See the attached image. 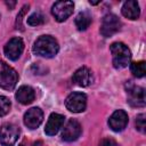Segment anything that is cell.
I'll return each mask as SVG.
<instances>
[{
	"label": "cell",
	"mask_w": 146,
	"mask_h": 146,
	"mask_svg": "<svg viewBox=\"0 0 146 146\" xmlns=\"http://www.w3.org/2000/svg\"><path fill=\"white\" fill-rule=\"evenodd\" d=\"M82 128L76 120H70L62 131V139L65 141H74L81 135Z\"/></svg>",
	"instance_id": "obj_10"
},
{
	"label": "cell",
	"mask_w": 146,
	"mask_h": 146,
	"mask_svg": "<svg viewBox=\"0 0 146 146\" xmlns=\"http://www.w3.org/2000/svg\"><path fill=\"white\" fill-rule=\"evenodd\" d=\"M74 3L72 1H57L51 7V14L57 22L66 21L73 13Z\"/></svg>",
	"instance_id": "obj_8"
},
{
	"label": "cell",
	"mask_w": 146,
	"mask_h": 146,
	"mask_svg": "<svg viewBox=\"0 0 146 146\" xmlns=\"http://www.w3.org/2000/svg\"><path fill=\"white\" fill-rule=\"evenodd\" d=\"M43 121V113L39 107H32L24 114V124L30 129H36Z\"/></svg>",
	"instance_id": "obj_12"
},
{
	"label": "cell",
	"mask_w": 146,
	"mask_h": 146,
	"mask_svg": "<svg viewBox=\"0 0 146 146\" xmlns=\"http://www.w3.org/2000/svg\"><path fill=\"white\" fill-rule=\"evenodd\" d=\"M128 124V114L123 110H117L115 111L108 119V125L110 128L115 131H122Z\"/></svg>",
	"instance_id": "obj_11"
},
{
	"label": "cell",
	"mask_w": 146,
	"mask_h": 146,
	"mask_svg": "<svg viewBox=\"0 0 146 146\" xmlns=\"http://www.w3.org/2000/svg\"><path fill=\"white\" fill-rule=\"evenodd\" d=\"M10 100L6 96H0V116L6 115L10 111Z\"/></svg>",
	"instance_id": "obj_20"
},
{
	"label": "cell",
	"mask_w": 146,
	"mask_h": 146,
	"mask_svg": "<svg viewBox=\"0 0 146 146\" xmlns=\"http://www.w3.org/2000/svg\"><path fill=\"white\" fill-rule=\"evenodd\" d=\"M89 2H90V5H98L100 1H91V0H90Z\"/></svg>",
	"instance_id": "obj_26"
},
{
	"label": "cell",
	"mask_w": 146,
	"mask_h": 146,
	"mask_svg": "<svg viewBox=\"0 0 146 146\" xmlns=\"http://www.w3.org/2000/svg\"><path fill=\"white\" fill-rule=\"evenodd\" d=\"M125 90L128 96V103L132 107H144L146 104L145 99V89L143 87L136 86L132 83V81H129L125 83Z\"/></svg>",
	"instance_id": "obj_4"
},
{
	"label": "cell",
	"mask_w": 146,
	"mask_h": 146,
	"mask_svg": "<svg viewBox=\"0 0 146 146\" xmlns=\"http://www.w3.org/2000/svg\"><path fill=\"white\" fill-rule=\"evenodd\" d=\"M121 30V22L114 14H107L103 17L100 25V34L103 36H112Z\"/></svg>",
	"instance_id": "obj_6"
},
{
	"label": "cell",
	"mask_w": 146,
	"mask_h": 146,
	"mask_svg": "<svg viewBox=\"0 0 146 146\" xmlns=\"http://www.w3.org/2000/svg\"><path fill=\"white\" fill-rule=\"evenodd\" d=\"M19 128L13 123H3L0 125V144L2 146H14L19 137Z\"/></svg>",
	"instance_id": "obj_5"
},
{
	"label": "cell",
	"mask_w": 146,
	"mask_h": 146,
	"mask_svg": "<svg viewBox=\"0 0 146 146\" xmlns=\"http://www.w3.org/2000/svg\"><path fill=\"white\" fill-rule=\"evenodd\" d=\"M41 145H42V141H40V140H39V141H36V143H34V144H33V146H41Z\"/></svg>",
	"instance_id": "obj_25"
},
{
	"label": "cell",
	"mask_w": 146,
	"mask_h": 146,
	"mask_svg": "<svg viewBox=\"0 0 146 146\" xmlns=\"http://www.w3.org/2000/svg\"><path fill=\"white\" fill-rule=\"evenodd\" d=\"M64 120H65L64 115L58 114V113H51L47 121L46 128H44L46 135H48V136L56 135L58 132V130L62 128V125L64 124Z\"/></svg>",
	"instance_id": "obj_14"
},
{
	"label": "cell",
	"mask_w": 146,
	"mask_h": 146,
	"mask_svg": "<svg viewBox=\"0 0 146 146\" xmlns=\"http://www.w3.org/2000/svg\"><path fill=\"white\" fill-rule=\"evenodd\" d=\"M90 24H91V15L89 11H81L75 17V25L80 31L87 30Z\"/></svg>",
	"instance_id": "obj_17"
},
{
	"label": "cell",
	"mask_w": 146,
	"mask_h": 146,
	"mask_svg": "<svg viewBox=\"0 0 146 146\" xmlns=\"http://www.w3.org/2000/svg\"><path fill=\"white\" fill-rule=\"evenodd\" d=\"M130 71L131 73L136 76V78H143L145 75L146 72V67H145V62L140 60V62H133L130 64Z\"/></svg>",
	"instance_id": "obj_18"
},
{
	"label": "cell",
	"mask_w": 146,
	"mask_h": 146,
	"mask_svg": "<svg viewBox=\"0 0 146 146\" xmlns=\"http://www.w3.org/2000/svg\"><path fill=\"white\" fill-rule=\"evenodd\" d=\"M113 56V66L116 70H122L130 64L131 52L129 48L122 42H114L110 47Z\"/></svg>",
	"instance_id": "obj_2"
},
{
	"label": "cell",
	"mask_w": 146,
	"mask_h": 146,
	"mask_svg": "<svg viewBox=\"0 0 146 146\" xmlns=\"http://www.w3.org/2000/svg\"><path fill=\"white\" fill-rule=\"evenodd\" d=\"M98 146H117V144H116V141H115L114 139H112V138H104V139L99 143Z\"/></svg>",
	"instance_id": "obj_23"
},
{
	"label": "cell",
	"mask_w": 146,
	"mask_h": 146,
	"mask_svg": "<svg viewBox=\"0 0 146 146\" xmlns=\"http://www.w3.org/2000/svg\"><path fill=\"white\" fill-rule=\"evenodd\" d=\"M24 50V42L21 38H11L5 46L3 52L10 60H17Z\"/></svg>",
	"instance_id": "obj_9"
},
{
	"label": "cell",
	"mask_w": 146,
	"mask_h": 146,
	"mask_svg": "<svg viewBox=\"0 0 146 146\" xmlns=\"http://www.w3.org/2000/svg\"><path fill=\"white\" fill-rule=\"evenodd\" d=\"M29 8H30V6L29 5H25V6H23L22 7V10L18 13V15H17V18H16V29L18 30H22L23 31V25H22V22H23V16L25 15V13L29 10Z\"/></svg>",
	"instance_id": "obj_22"
},
{
	"label": "cell",
	"mask_w": 146,
	"mask_h": 146,
	"mask_svg": "<svg viewBox=\"0 0 146 146\" xmlns=\"http://www.w3.org/2000/svg\"><path fill=\"white\" fill-rule=\"evenodd\" d=\"M19 146H23V145H19Z\"/></svg>",
	"instance_id": "obj_27"
},
{
	"label": "cell",
	"mask_w": 146,
	"mask_h": 146,
	"mask_svg": "<svg viewBox=\"0 0 146 146\" xmlns=\"http://www.w3.org/2000/svg\"><path fill=\"white\" fill-rule=\"evenodd\" d=\"M72 81L78 84L79 87H88L94 81V75H92V72L86 67V66H82L80 68H78L73 76H72Z\"/></svg>",
	"instance_id": "obj_13"
},
{
	"label": "cell",
	"mask_w": 146,
	"mask_h": 146,
	"mask_svg": "<svg viewBox=\"0 0 146 146\" xmlns=\"http://www.w3.org/2000/svg\"><path fill=\"white\" fill-rule=\"evenodd\" d=\"M6 5L8 6L9 9H13L15 7V5H16V1H6Z\"/></svg>",
	"instance_id": "obj_24"
},
{
	"label": "cell",
	"mask_w": 146,
	"mask_h": 146,
	"mask_svg": "<svg viewBox=\"0 0 146 146\" xmlns=\"http://www.w3.org/2000/svg\"><path fill=\"white\" fill-rule=\"evenodd\" d=\"M122 15L129 19H137L140 15V9H139V5L137 1L135 0H128L123 3L122 6Z\"/></svg>",
	"instance_id": "obj_16"
},
{
	"label": "cell",
	"mask_w": 146,
	"mask_h": 146,
	"mask_svg": "<svg viewBox=\"0 0 146 146\" xmlns=\"http://www.w3.org/2000/svg\"><path fill=\"white\" fill-rule=\"evenodd\" d=\"M32 50L38 56L51 58L58 54L59 46L58 42L55 40V38L50 35H41L35 40Z\"/></svg>",
	"instance_id": "obj_1"
},
{
	"label": "cell",
	"mask_w": 146,
	"mask_h": 146,
	"mask_svg": "<svg viewBox=\"0 0 146 146\" xmlns=\"http://www.w3.org/2000/svg\"><path fill=\"white\" fill-rule=\"evenodd\" d=\"M15 97L17 102H19L23 105L31 104L35 98V92L30 86H22L18 88V90L15 94Z\"/></svg>",
	"instance_id": "obj_15"
},
{
	"label": "cell",
	"mask_w": 146,
	"mask_h": 146,
	"mask_svg": "<svg viewBox=\"0 0 146 146\" xmlns=\"http://www.w3.org/2000/svg\"><path fill=\"white\" fill-rule=\"evenodd\" d=\"M18 81L17 72L7 65L5 62L0 60V88L5 90H13Z\"/></svg>",
	"instance_id": "obj_3"
},
{
	"label": "cell",
	"mask_w": 146,
	"mask_h": 146,
	"mask_svg": "<svg viewBox=\"0 0 146 146\" xmlns=\"http://www.w3.org/2000/svg\"><path fill=\"white\" fill-rule=\"evenodd\" d=\"M65 106L73 113H81L87 107V96L82 92H72L65 99Z\"/></svg>",
	"instance_id": "obj_7"
},
{
	"label": "cell",
	"mask_w": 146,
	"mask_h": 146,
	"mask_svg": "<svg viewBox=\"0 0 146 146\" xmlns=\"http://www.w3.org/2000/svg\"><path fill=\"white\" fill-rule=\"evenodd\" d=\"M136 128L140 132H143V133L145 132V130H146V115L144 113L137 115V119H136Z\"/></svg>",
	"instance_id": "obj_21"
},
{
	"label": "cell",
	"mask_w": 146,
	"mask_h": 146,
	"mask_svg": "<svg viewBox=\"0 0 146 146\" xmlns=\"http://www.w3.org/2000/svg\"><path fill=\"white\" fill-rule=\"evenodd\" d=\"M43 23H44V16L40 11L33 13L27 18V24L31 25V26H39V25H42Z\"/></svg>",
	"instance_id": "obj_19"
}]
</instances>
